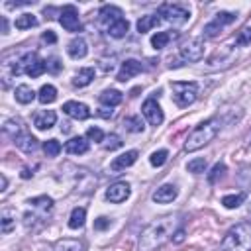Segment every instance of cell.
I'll return each mask as SVG.
<instances>
[{
  "mask_svg": "<svg viewBox=\"0 0 251 251\" xmlns=\"http://www.w3.org/2000/svg\"><path fill=\"white\" fill-rule=\"evenodd\" d=\"M175 227H176L175 216H163L151 222L139 235V251H157L171 239V235L175 233Z\"/></svg>",
  "mask_w": 251,
  "mask_h": 251,
  "instance_id": "6da1fadb",
  "label": "cell"
},
{
  "mask_svg": "<svg viewBox=\"0 0 251 251\" xmlns=\"http://www.w3.org/2000/svg\"><path fill=\"white\" fill-rule=\"evenodd\" d=\"M220 251H251V222L235 224L224 235Z\"/></svg>",
  "mask_w": 251,
  "mask_h": 251,
  "instance_id": "7a4b0ae2",
  "label": "cell"
},
{
  "mask_svg": "<svg viewBox=\"0 0 251 251\" xmlns=\"http://www.w3.org/2000/svg\"><path fill=\"white\" fill-rule=\"evenodd\" d=\"M218 131H220V122H218L216 118L198 124V126L188 133V137H186V141H184V149H186V151H198L200 147L208 145V143L218 135Z\"/></svg>",
  "mask_w": 251,
  "mask_h": 251,
  "instance_id": "3957f363",
  "label": "cell"
},
{
  "mask_svg": "<svg viewBox=\"0 0 251 251\" xmlns=\"http://www.w3.org/2000/svg\"><path fill=\"white\" fill-rule=\"evenodd\" d=\"M47 71V63L43 61V59H39V55L37 53H25L20 61H18V65L12 69V73L14 75H20V73H25L27 76H31V78H35V76H39V75H43Z\"/></svg>",
  "mask_w": 251,
  "mask_h": 251,
  "instance_id": "277c9868",
  "label": "cell"
},
{
  "mask_svg": "<svg viewBox=\"0 0 251 251\" xmlns=\"http://www.w3.org/2000/svg\"><path fill=\"white\" fill-rule=\"evenodd\" d=\"M171 88H173V100L178 108H186L198 98V84L196 82L175 80V82H171Z\"/></svg>",
  "mask_w": 251,
  "mask_h": 251,
  "instance_id": "5b68a950",
  "label": "cell"
},
{
  "mask_svg": "<svg viewBox=\"0 0 251 251\" xmlns=\"http://www.w3.org/2000/svg\"><path fill=\"white\" fill-rule=\"evenodd\" d=\"M159 16H163V20L173 25H184L190 18V12L178 4H163L159 8Z\"/></svg>",
  "mask_w": 251,
  "mask_h": 251,
  "instance_id": "8992f818",
  "label": "cell"
},
{
  "mask_svg": "<svg viewBox=\"0 0 251 251\" xmlns=\"http://www.w3.org/2000/svg\"><path fill=\"white\" fill-rule=\"evenodd\" d=\"M178 53L186 63H196L204 57V43L202 39H186L178 45Z\"/></svg>",
  "mask_w": 251,
  "mask_h": 251,
  "instance_id": "52a82bcc",
  "label": "cell"
},
{
  "mask_svg": "<svg viewBox=\"0 0 251 251\" xmlns=\"http://www.w3.org/2000/svg\"><path fill=\"white\" fill-rule=\"evenodd\" d=\"M235 20H237V14H233V12H220V14H216V18L204 25V37H216L226 25L233 24Z\"/></svg>",
  "mask_w": 251,
  "mask_h": 251,
  "instance_id": "ba28073f",
  "label": "cell"
},
{
  "mask_svg": "<svg viewBox=\"0 0 251 251\" xmlns=\"http://www.w3.org/2000/svg\"><path fill=\"white\" fill-rule=\"evenodd\" d=\"M141 112H143L145 120L149 122V126H155V127H157V126H161L163 120H165L163 110H161V106L157 104V98H155V96H151V98H147V100L143 102Z\"/></svg>",
  "mask_w": 251,
  "mask_h": 251,
  "instance_id": "9c48e42d",
  "label": "cell"
},
{
  "mask_svg": "<svg viewBox=\"0 0 251 251\" xmlns=\"http://www.w3.org/2000/svg\"><path fill=\"white\" fill-rule=\"evenodd\" d=\"M59 24L67 29V31H78L80 29V20H78V12L73 4L65 6L59 14Z\"/></svg>",
  "mask_w": 251,
  "mask_h": 251,
  "instance_id": "30bf717a",
  "label": "cell"
},
{
  "mask_svg": "<svg viewBox=\"0 0 251 251\" xmlns=\"http://www.w3.org/2000/svg\"><path fill=\"white\" fill-rule=\"evenodd\" d=\"M122 10L118 6H102L100 12H98V22L104 29H108L112 24H116L118 20H122Z\"/></svg>",
  "mask_w": 251,
  "mask_h": 251,
  "instance_id": "8fae6325",
  "label": "cell"
},
{
  "mask_svg": "<svg viewBox=\"0 0 251 251\" xmlns=\"http://www.w3.org/2000/svg\"><path fill=\"white\" fill-rule=\"evenodd\" d=\"M127 196H129V184L127 182H114L106 190V200H110L112 204H120Z\"/></svg>",
  "mask_w": 251,
  "mask_h": 251,
  "instance_id": "7c38bea8",
  "label": "cell"
},
{
  "mask_svg": "<svg viewBox=\"0 0 251 251\" xmlns=\"http://www.w3.org/2000/svg\"><path fill=\"white\" fill-rule=\"evenodd\" d=\"M143 71V65L139 63V61H135V59H127V61H124L122 63V67H120V71H118V80L120 82H126V80H129L131 76H135V75H139Z\"/></svg>",
  "mask_w": 251,
  "mask_h": 251,
  "instance_id": "4fadbf2b",
  "label": "cell"
},
{
  "mask_svg": "<svg viewBox=\"0 0 251 251\" xmlns=\"http://www.w3.org/2000/svg\"><path fill=\"white\" fill-rule=\"evenodd\" d=\"M63 112H65L67 116L75 118V120H86V118H90L88 106L82 104V102H75V100L65 102V104H63Z\"/></svg>",
  "mask_w": 251,
  "mask_h": 251,
  "instance_id": "5bb4252c",
  "label": "cell"
},
{
  "mask_svg": "<svg viewBox=\"0 0 251 251\" xmlns=\"http://www.w3.org/2000/svg\"><path fill=\"white\" fill-rule=\"evenodd\" d=\"M137 157H139V153H137L135 149H131V151H126V153H122L120 157H116V159L110 163V171L118 173V171H122V169H127V167H131V165L137 161Z\"/></svg>",
  "mask_w": 251,
  "mask_h": 251,
  "instance_id": "9a60e30c",
  "label": "cell"
},
{
  "mask_svg": "<svg viewBox=\"0 0 251 251\" xmlns=\"http://www.w3.org/2000/svg\"><path fill=\"white\" fill-rule=\"evenodd\" d=\"M176 194H178V190H176L175 184H161V186L153 192V200H155L157 204H169V202H173V200L176 198Z\"/></svg>",
  "mask_w": 251,
  "mask_h": 251,
  "instance_id": "2e32d148",
  "label": "cell"
},
{
  "mask_svg": "<svg viewBox=\"0 0 251 251\" xmlns=\"http://www.w3.org/2000/svg\"><path fill=\"white\" fill-rule=\"evenodd\" d=\"M55 122H57V114L53 110H41L33 116V126L37 129H49L55 126Z\"/></svg>",
  "mask_w": 251,
  "mask_h": 251,
  "instance_id": "e0dca14e",
  "label": "cell"
},
{
  "mask_svg": "<svg viewBox=\"0 0 251 251\" xmlns=\"http://www.w3.org/2000/svg\"><path fill=\"white\" fill-rule=\"evenodd\" d=\"M98 100H100V104H104V106H108V108H114V106H118V104L124 100V94H122L120 90L108 88V90H102V92L98 94Z\"/></svg>",
  "mask_w": 251,
  "mask_h": 251,
  "instance_id": "ac0fdd59",
  "label": "cell"
},
{
  "mask_svg": "<svg viewBox=\"0 0 251 251\" xmlns=\"http://www.w3.org/2000/svg\"><path fill=\"white\" fill-rule=\"evenodd\" d=\"M27 204H29L41 218H45V216L51 212V208H53V200H51L49 196H37V198H31Z\"/></svg>",
  "mask_w": 251,
  "mask_h": 251,
  "instance_id": "d6986e66",
  "label": "cell"
},
{
  "mask_svg": "<svg viewBox=\"0 0 251 251\" xmlns=\"http://www.w3.org/2000/svg\"><path fill=\"white\" fill-rule=\"evenodd\" d=\"M67 53H69L73 59H82V57H86V53H88V45H86V41H84L82 37H75V39L69 43Z\"/></svg>",
  "mask_w": 251,
  "mask_h": 251,
  "instance_id": "ffe728a7",
  "label": "cell"
},
{
  "mask_svg": "<svg viewBox=\"0 0 251 251\" xmlns=\"http://www.w3.org/2000/svg\"><path fill=\"white\" fill-rule=\"evenodd\" d=\"M14 143L18 149H22L25 153H33L37 149V139L31 133H20L18 137H14Z\"/></svg>",
  "mask_w": 251,
  "mask_h": 251,
  "instance_id": "44dd1931",
  "label": "cell"
},
{
  "mask_svg": "<svg viewBox=\"0 0 251 251\" xmlns=\"http://www.w3.org/2000/svg\"><path fill=\"white\" fill-rule=\"evenodd\" d=\"M65 151L67 153H71V155H82V153H86L88 151V141H86V137H73V139H69L67 143H65Z\"/></svg>",
  "mask_w": 251,
  "mask_h": 251,
  "instance_id": "7402d4cb",
  "label": "cell"
},
{
  "mask_svg": "<svg viewBox=\"0 0 251 251\" xmlns=\"http://www.w3.org/2000/svg\"><path fill=\"white\" fill-rule=\"evenodd\" d=\"M94 75H96V71H94L92 67H84V69H80V71L75 75L73 84H75V86H78V88L88 86V84L94 80Z\"/></svg>",
  "mask_w": 251,
  "mask_h": 251,
  "instance_id": "603a6c76",
  "label": "cell"
},
{
  "mask_svg": "<svg viewBox=\"0 0 251 251\" xmlns=\"http://www.w3.org/2000/svg\"><path fill=\"white\" fill-rule=\"evenodd\" d=\"M129 31V22L126 20V18H122V20H118L116 24H112L108 29H106V33L110 35V37H116V39H120V37H124L126 33Z\"/></svg>",
  "mask_w": 251,
  "mask_h": 251,
  "instance_id": "cb8c5ba5",
  "label": "cell"
},
{
  "mask_svg": "<svg viewBox=\"0 0 251 251\" xmlns=\"http://www.w3.org/2000/svg\"><path fill=\"white\" fill-rule=\"evenodd\" d=\"M14 96H16V100H18L20 104H29V102L35 98V92H33L31 86H27V84H20V86H16Z\"/></svg>",
  "mask_w": 251,
  "mask_h": 251,
  "instance_id": "d4e9b609",
  "label": "cell"
},
{
  "mask_svg": "<svg viewBox=\"0 0 251 251\" xmlns=\"http://www.w3.org/2000/svg\"><path fill=\"white\" fill-rule=\"evenodd\" d=\"M159 22H161V18H159L157 14L141 16V20H137V31H139V33H145V31H149L151 27H155Z\"/></svg>",
  "mask_w": 251,
  "mask_h": 251,
  "instance_id": "484cf974",
  "label": "cell"
},
{
  "mask_svg": "<svg viewBox=\"0 0 251 251\" xmlns=\"http://www.w3.org/2000/svg\"><path fill=\"white\" fill-rule=\"evenodd\" d=\"M55 98H57V88L53 84H43L39 88V92H37V100L41 104H51Z\"/></svg>",
  "mask_w": 251,
  "mask_h": 251,
  "instance_id": "4316f807",
  "label": "cell"
},
{
  "mask_svg": "<svg viewBox=\"0 0 251 251\" xmlns=\"http://www.w3.org/2000/svg\"><path fill=\"white\" fill-rule=\"evenodd\" d=\"M84 220H86V210L84 208H75L71 212V218H69V227L71 229H78L84 226Z\"/></svg>",
  "mask_w": 251,
  "mask_h": 251,
  "instance_id": "83f0119b",
  "label": "cell"
},
{
  "mask_svg": "<svg viewBox=\"0 0 251 251\" xmlns=\"http://www.w3.org/2000/svg\"><path fill=\"white\" fill-rule=\"evenodd\" d=\"M173 37H175V33H171V31H157L151 37V45H153V49H163V47H167V43Z\"/></svg>",
  "mask_w": 251,
  "mask_h": 251,
  "instance_id": "f1b7e54d",
  "label": "cell"
},
{
  "mask_svg": "<svg viewBox=\"0 0 251 251\" xmlns=\"http://www.w3.org/2000/svg\"><path fill=\"white\" fill-rule=\"evenodd\" d=\"M124 127L127 129V131H131V133H139V131H143V120H141V116H127L126 120H124Z\"/></svg>",
  "mask_w": 251,
  "mask_h": 251,
  "instance_id": "f546056e",
  "label": "cell"
},
{
  "mask_svg": "<svg viewBox=\"0 0 251 251\" xmlns=\"http://www.w3.org/2000/svg\"><path fill=\"white\" fill-rule=\"evenodd\" d=\"M53 251H82V243L76 239H61L57 241Z\"/></svg>",
  "mask_w": 251,
  "mask_h": 251,
  "instance_id": "4dcf8cb0",
  "label": "cell"
},
{
  "mask_svg": "<svg viewBox=\"0 0 251 251\" xmlns=\"http://www.w3.org/2000/svg\"><path fill=\"white\" fill-rule=\"evenodd\" d=\"M35 25H37V18L33 14H22L16 20V27L18 29H29V27H35Z\"/></svg>",
  "mask_w": 251,
  "mask_h": 251,
  "instance_id": "1f68e13d",
  "label": "cell"
},
{
  "mask_svg": "<svg viewBox=\"0 0 251 251\" xmlns=\"http://www.w3.org/2000/svg\"><path fill=\"white\" fill-rule=\"evenodd\" d=\"M0 224H2V233H10L12 227L16 226V216H14V212H12V210H4Z\"/></svg>",
  "mask_w": 251,
  "mask_h": 251,
  "instance_id": "d6a6232c",
  "label": "cell"
},
{
  "mask_svg": "<svg viewBox=\"0 0 251 251\" xmlns=\"http://www.w3.org/2000/svg\"><path fill=\"white\" fill-rule=\"evenodd\" d=\"M243 200H245V194H243V192H237V194H227V196H224V198H222V204H224L226 208H237V206L243 204Z\"/></svg>",
  "mask_w": 251,
  "mask_h": 251,
  "instance_id": "836d02e7",
  "label": "cell"
},
{
  "mask_svg": "<svg viewBox=\"0 0 251 251\" xmlns=\"http://www.w3.org/2000/svg\"><path fill=\"white\" fill-rule=\"evenodd\" d=\"M206 167H208V161H206L204 157L192 159V161H188V165H186L188 173H194V175H200V173H204V171H206Z\"/></svg>",
  "mask_w": 251,
  "mask_h": 251,
  "instance_id": "e575fe53",
  "label": "cell"
},
{
  "mask_svg": "<svg viewBox=\"0 0 251 251\" xmlns=\"http://www.w3.org/2000/svg\"><path fill=\"white\" fill-rule=\"evenodd\" d=\"M43 151H45L47 157H57L59 151H61V143H59L57 139H47V141L43 143Z\"/></svg>",
  "mask_w": 251,
  "mask_h": 251,
  "instance_id": "d590c367",
  "label": "cell"
},
{
  "mask_svg": "<svg viewBox=\"0 0 251 251\" xmlns=\"http://www.w3.org/2000/svg\"><path fill=\"white\" fill-rule=\"evenodd\" d=\"M167 157H169V151H167V149H159V151H153V153H151L149 161H151L153 167H163L165 161H167Z\"/></svg>",
  "mask_w": 251,
  "mask_h": 251,
  "instance_id": "8d00e7d4",
  "label": "cell"
},
{
  "mask_svg": "<svg viewBox=\"0 0 251 251\" xmlns=\"http://www.w3.org/2000/svg\"><path fill=\"white\" fill-rule=\"evenodd\" d=\"M20 131H22V124H20L18 120H8V122L4 124V133L12 135V137H18Z\"/></svg>",
  "mask_w": 251,
  "mask_h": 251,
  "instance_id": "74e56055",
  "label": "cell"
},
{
  "mask_svg": "<svg viewBox=\"0 0 251 251\" xmlns=\"http://www.w3.org/2000/svg\"><path fill=\"white\" fill-rule=\"evenodd\" d=\"M224 173H226V165H224V163H216V165L212 167L210 175H208V182H212V184L218 182V178H222Z\"/></svg>",
  "mask_w": 251,
  "mask_h": 251,
  "instance_id": "f35d334b",
  "label": "cell"
},
{
  "mask_svg": "<svg viewBox=\"0 0 251 251\" xmlns=\"http://www.w3.org/2000/svg\"><path fill=\"white\" fill-rule=\"evenodd\" d=\"M237 45H251V25L249 27H243L235 39Z\"/></svg>",
  "mask_w": 251,
  "mask_h": 251,
  "instance_id": "ab89813d",
  "label": "cell"
},
{
  "mask_svg": "<svg viewBox=\"0 0 251 251\" xmlns=\"http://www.w3.org/2000/svg\"><path fill=\"white\" fill-rule=\"evenodd\" d=\"M86 137H88L90 141H102V139H104V131H102L100 127H88V129H86Z\"/></svg>",
  "mask_w": 251,
  "mask_h": 251,
  "instance_id": "60d3db41",
  "label": "cell"
},
{
  "mask_svg": "<svg viewBox=\"0 0 251 251\" xmlns=\"http://www.w3.org/2000/svg\"><path fill=\"white\" fill-rule=\"evenodd\" d=\"M108 151H112V149H118V147H122V139L116 135V133H112V135H108V143L104 145Z\"/></svg>",
  "mask_w": 251,
  "mask_h": 251,
  "instance_id": "b9f144b4",
  "label": "cell"
},
{
  "mask_svg": "<svg viewBox=\"0 0 251 251\" xmlns=\"http://www.w3.org/2000/svg\"><path fill=\"white\" fill-rule=\"evenodd\" d=\"M106 227H110V218L100 216V218H96V220H94V229L102 231V229H106Z\"/></svg>",
  "mask_w": 251,
  "mask_h": 251,
  "instance_id": "7bdbcfd3",
  "label": "cell"
},
{
  "mask_svg": "<svg viewBox=\"0 0 251 251\" xmlns=\"http://www.w3.org/2000/svg\"><path fill=\"white\" fill-rule=\"evenodd\" d=\"M45 63H47V71H51V73H57V71H61V67H63V63H59L57 57H51V59H47Z\"/></svg>",
  "mask_w": 251,
  "mask_h": 251,
  "instance_id": "ee69618b",
  "label": "cell"
},
{
  "mask_svg": "<svg viewBox=\"0 0 251 251\" xmlns=\"http://www.w3.org/2000/svg\"><path fill=\"white\" fill-rule=\"evenodd\" d=\"M41 39H43L45 43H55V41H57V35H55L53 31H49V29H47V31L41 35Z\"/></svg>",
  "mask_w": 251,
  "mask_h": 251,
  "instance_id": "f6af8a7d",
  "label": "cell"
},
{
  "mask_svg": "<svg viewBox=\"0 0 251 251\" xmlns=\"http://www.w3.org/2000/svg\"><path fill=\"white\" fill-rule=\"evenodd\" d=\"M112 114H114V110L108 108V106H104V108L98 110V116H102V118H112Z\"/></svg>",
  "mask_w": 251,
  "mask_h": 251,
  "instance_id": "bcb514c9",
  "label": "cell"
},
{
  "mask_svg": "<svg viewBox=\"0 0 251 251\" xmlns=\"http://www.w3.org/2000/svg\"><path fill=\"white\" fill-rule=\"evenodd\" d=\"M173 235H175V237H173V241H175V243H180V241H184V229H176Z\"/></svg>",
  "mask_w": 251,
  "mask_h": 251,
  "instance_id": "7dc6e473",
  "label": "cell"
},
{
  "mask_svg": "<svg viewBox=\"0 0 251 251\" xmlns=\"http://www.w3.org/2000/svg\"><path fill=\"white\" fill-rule=\"evenodd\" d=\"M6 186H8V180H6V176L2 175V176H0V190L4 192V190H6Z\"/></svg>",
  "mask_w": 251,
  "mask_h": 251,
  "instance_id": "c3c4849f",
  "label": "cell"
},
{
  "mask_svg": "<svg viewBox=\"0 0 251 251\" xmlns=\"http://www.w3.org/2000/svg\"><path fill=\"white\" fill-rule=\"evenodd\" d=\"M31 175H33V173H31L27 167H25V169H22V178H29Z\"/></svg>",
  "mask_w": 251,
  "mask_h": 251,
  "instance_id": "681fc988",
  "label": "cell"
}]
</instances>
